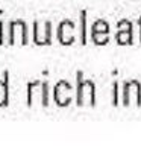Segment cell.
Wrapping results in <instances>:
<instances>
[]
</instances>
